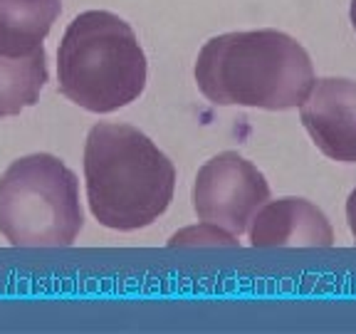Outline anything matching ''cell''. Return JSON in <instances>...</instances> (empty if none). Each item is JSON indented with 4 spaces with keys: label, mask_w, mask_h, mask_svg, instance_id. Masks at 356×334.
<instances>
[{
    "label": "cell",
    "mask_w": 356,
    "mask_h": 334,
    "mask_svg": "<svg viewBox=\"0 0 356 334\" xmlns=\"http://www.w3.org/2000/svg\"><path fill=\"white\" fill-rule=\"evenodd\" d=\"M349 17H351V25L356 30V0H351V10H349Z\"/></svg>",
    "instance_id": "8fae6325"
},
{
    "label": "cell",
    "mask_w": 356,
    "mask_h": 334,
    "mask_svg": "<svg viewBox=\"0 0 356 334\" xmlns=\"http://www.w3.org/2000/svg\"><path fill=\"white\" fill-rule=\"evenodd\" d=\"M255 248H332L329 218L305 198H280L265 203L250 223Z\"/></svg>",
    "instance_id": "52a82bcc"
},
{
    "label": "cell",
    "mask_w": 356,
    "mask_h": 334,
    "mask_svg": "<svg viewBox=\"0 0 356 334\" xmlns=\"http://www.w3.org/2000/svg\"><path fill=\"white\" fill-rule=\"evenodd\" d=\"M300 117L324 156L356 164V82L344 77L317 79L302 102Z\"/></svg>",
    "instance_id": "8992f818"
},
{
    "label": "cell",
    "mask_w": 356,
    "mask_h": 334,
    "mask_svg": "<svg viewBox=\"0 0 356 334\" xmlns=\"http://www.w3.org/2000/svg\"><path fill=\"white\" fill-rule=\"evenodd\" d=\"M146 55L127 20L109 10L77 15L57 50L60 92L95 114L131 104L146 87Z\"/></svg>",
    "instance_id": "3957f363"
},
{
    "label": "cell",
    "mask_w": 356,
    "mask_h": 334,
    "mask_svg": "<svg viewBox=\"0 0 356 334\" xmlns=\"http://www.w3.org/2000/svg\"><path fill=\"white\" fill-rule=\"evenodd\" d=\"M62 13V0H0V52L38 50Z\"/></svg>",
    "instance_id": "ba28073f"
},
{
    "label": "cell",
    "mask_w": 356,
    "mask_h": 334,
    "mask_svg": "<svg viewBox=\"0 0 356 334\" xmlns=\"http://www.w3.org/2000/svg\"><path fill=\"white\" fill-rule=\"evenodd\" d=\"M195 82L213 104L282 111L302 106L314 67L305 47L280 30L225 33L200 47Z\"/></svg>",
    "instance_id": "7a4b0ae2"
},
{
    "label": "cell",
    "mask_w": 356,
    "mask_h": 334,
    "mask_svg": "<svg viewBox=\"0 0 356 334\" xmlns=\"http://www.w3.org/2000/svg\"><path fill=\"white\" fill-rule=\"evenodd\" d=\"M346 221H349V230L354 235L356 243V189L349 193V200H346Z\"/></svg>",
    "instance_id": "30bf717a"
},
{
    "label": "cell",
    "mask_w": 356,
    "mask_h": 334,
    "mask_svg": "<svg viewBox=\"0 0 356 334\" xmlns=\"http://www.w3.org/2000/svg\"><path fill=\"white\" fill-rule=\"evenodd\" d=\"M270 200V184L238 151H222L200 166L193 184V208L203 223L243 235Z\"/></svg>",
    "instance_id": "5b68a950"
},
{
    "label": "cell",
    "mask_w": 356,
    "mask_h": 334,
    "mask_svg": "<svg viewBox=\"0 0 356 334\" xmlns=\"http://www.w3.org/2000/svg\"><path fill=\"white\" fill-rule=\"evenodd\" d=\"M84 225L79 181L52 154H30L0 176V233L17 248H65Z\"/></svg>",
    "instance_id": "277c9868"
},
{
    "label": "cell",
    "mask_w": 356,
    "mask_h": 334,
    "mask_svg": "<svg viewBox=\"0 0 356 334\" xmlns=\"http://www.w3.org/2000/svg\"><path fill=\"white\" fill-rule=\"evenodd\" d=\"M84 181L92 216L111 230H139L168 211L176 168L131 124L99 122L84 141Z\"/></svg>",
    "instance_id": "6da1fadb"
},
{
    "label": "cell",
    "mask_w": 356,
    "mask_h": 334,
    "mask_svg": "<svg viewBox=\"0 0 356 334\" xmlns=\"http://www.w3.org/2000/svg\"><path fill=\"white\" fill-rule=\"evenodd\" d=\"M47 77L50 72L42 45L22 55L0 52V119L15 117L25 106L38 104Z\"/></svg>",
    "instance_id": "9c48e42d"
}]
</instances>
